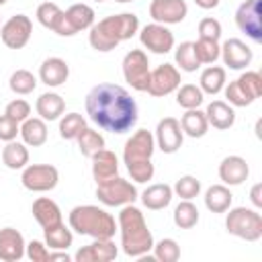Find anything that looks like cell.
Segmentation results:
<instances>
[{"label": "cell", "mask_w": 262, "mask_h": 262, "mask_svg": "<svg viewBox=\"0 0 262 262\" xmlns=\"http://www.w3.org/2000/svg\"><path fill=\"white\" fill-rule=\"evenodd\" d=\"M199 37L201 39L219 41V37H221V23L217 18H213V16L201 18V23H199Z\"/></svg>", "instance_id": "f6af8a7d"}, {"label": "cell", "mask_w": 262, "mask_h": 262, "mask_svg": "<svg viewBox=\"0 0 262 262\" xmlns=\"http://www.w3.org/2000/svg\"><path fill=\"white\" fill-rule=\"evenodd\" d=\"M20 133V123L10 119L8 115H0V141H12Z\"/></svg>", "instance_id": "7dc6e473"}, {"label": "cell", "mask_w": 262, "mask_h": 262, "mask_svg": "<svg viewBox=\"0 0 262 262\" xmlns=\"http://www.w3.org/2000/svg\"><path fill=\"white\" fill-rule=\"evenodd\" d=\"M20 137L25 145L41 147L47 141V125L41 117H29L20 123Z\"/></svg>", "instance_id": "83f0119b"}, {"label": "cell", "mask_w": 262, "mask_h": 262, "mask_svg": "<svg viewBox=\"0 0 262 262\" xmlns=\"http://www.w3.org/2000/svg\"><path fill=\"white\" fill-rule=\"evenodd\" d=\"M90 160H92V176H94V182L96 184L119 176V160H117L115 151H111V149L104 147V149L96 151Z\"/></svg>", "instance_id": "7402d4cb"}, {"label": "cell", "mask_w": 262, "mask_h": 262, "mask_svg": "<svg viewBox=\"0 0 262 262\" xmlns=\"http://www.w3.org/2000/svg\"><path fill=\"white\" fill-rule=\"evenodd\" d=\"M68 76H70V66L61 57H47L39 68V80L49 88L61 86L68 80Z\"/></svg>", "instance_id": "603a6c76"}, {"label": "cell", "mask_w": 262, "mask_h": 262, "mask_svg": "<svg viewBox=\"0 0 262 262\" xmlns=\"http://www.w3.org/2000/svg\"><path fill=\"white\" fill-rule=\"evenodd\" d=\"M33 33V23L27 14H14L10 16L2 29H0V39L8 49H23Z\"/></svg>", "instance_id": "4fadbf2b"}, {"label": "cell", "mask_w": 262, "mask_h": 262, "mask_svg": "<svg viewBox=\"0 0 262 262\" xmlns=\"http://www.w3.org/2000/svg\"><path fill=\"white\" fill-rule=\"evenodd\" d=\"M25 256L33 262H49V250H47V244L39 242V239H33L27 244L25 248Z\"/></svg>", "instance_id": "bcb514c9"}, {"label": "cell", "mask_w": 262, "mask_h": 262, "mask_svg": "<svg viewBox=\"0 0 262 262\" xmlns=\"http://www.w3.org/2000/svg\"><path fill=\"white\" fill-rule=\"evenodd\" d=\"M225 86V68L221 66H209L201 72V78H199V88L203 90V94H219Z\"/></svg>", "instance_id": "4dcf8cb0"}, {"label": "cell", "mask_w": 262, "mask_h": 262, "mask_svg": "<svg viewBox=\"0 0 262 262\" xmlns=\"http://www.w3.org/2000/svg\"><path fill=\"white\" fill-rule=\"evenodd\" d=\"M203 100H205V94L196 84H182L176 88V102L184 111L186 108H199L203 104Z\"/></svg>", "instance_id": "8d00e7d4"}, {"label": "cell", "mask_w": 262, "mask_h": 262, "mask_svg": "<svg viewBox=\"0 0 262 262\" xmlns=\"http://www.w3.org/2000/svg\"><path fill=\"white\" fill-rule=\"evenodd\" d=\"M94 2H104V0H94Z\"/></svg>", "instance_id": "db71d44e"}, {"label": "cell", "mask_w": 262, "mask_h": 262, "mask_svg": "<svg viewBox=\"0 0 262 262\" xmlns=\"http://www.w3.org/2000/svg\"><path fill=\"white\" fill-rule=\"evenodd\" d=\"M139 41L141 45L151 51V53H168L174 49V35L166 25L160 23H149L139 31Z\"/></svg>", "instance_id": "9a60e30c"}, {"label": "cell", "mask_w": 262, "mask_h": 262, "mask_svg": "<svg viewBox=\"0 0 262 262\" xmlns=\"http://www.w3.org/2000/svg\"><path fill=\"white\" fill-rule=\"evenodd\" d=\"M31 211H33L35 221H37L43 229L61 223V209H59V205H57L55 201H51L49 196H39V199H35Z\"/></svg>", "instance_id": "d4e9b609"}, {"label": "cell", "mask_w": 262, "mask_h": 262, "mask_svg": "<svg viewBox=\"0 0 262 262\" xmlns=\"http://www.w3.org/2000/svg\"><path fill=\"white\" fill-rule=\"evenodd\" d=\"M43 233H45V244L49 246V250H68L74 242V233L70 227L63 225V221L53 227L43 229Z\"/></svg>", "instance_id": "d6a6232c"}, {"label": "cell", "mask_w": 262, "mask_h": 262, "mask_svg": "<svg viewBox=\"0 0 262 262\" xmlns=\"http://www.w3.org/2000/svg\"><path fill=\"white\" fill-rule=\"evenodd\" d=\"M61 16H63V10H61L55 2H43V4L37 6V20H39L45 29L55 31V27H57V23L61 20Z\"/></svg>", "instance_id": "60d3db41"}, {"label": "cell", "mask_w": 262, "mask_h": 262, "mask_svg": "<svg viewBox=\"0 0 262 262\" xmlns=\"http://www.w3.org/2000/svg\"><path fill=\"white\" fill-rule=\"evenodd\" d=\"M172 217H174L176 227H180V229H192L199 223V209H196V205L192 201H184L182 199L176 205Z\"/></svg>", "instance_id": "e575fe53"}, {"label": "cell", "mask_w": 262, "mask_h": 262, "mask_svg": "<svg viewBox=\"0 0 262 262\" xmlns=\"http://www.w3.org/2000/svg\"><path fill=\"white\" fill-rule=\"evenodd\" d=\"M180 127H182V133L188 135V137H203L209 129V123H207V117H205V111L201 108H186L184 115L180 117Z\"/></svg>", "instance_id": "f1b7e54d"}, {"label": "cell", "mask_w": 262, "mask_h": 262, "mask_svg": "<svg viewBox=\"0 0 262 262\" xmlns=\"http://www.w3.org/2000/svg\"><path fill=\"white\" fill-rule=\"evenodd\" d=\"M156 149V139L151 135V131L147 129H137L125 143L123 149V162L131 174V180L135 182H147L154 178V164H151V156Z\"/></svg>", "instance_id": "277c9868"}, {"label": "cell", "mask_w": 262, "mask_h": 262, "mask_svg": "<svg viewBox=\"0 0 262 262\" xmlns=\"http://www.w3.org/2000/svg\"><path fill=\"white\" fill-rule=\"evenodd\" d=\"M2 164L10 170H23L29 164V149L25 143L18 141H6V145L2 147Z\"/></svg>", "instance_id": "1f68e13d"}, {"label": "cell", "mask_w": 262, "mask_h": 262, "mask_svg": "<svg viewBox=\"0 0 262 262\" xmlns=\"http://www.w3.org/2000/svg\"><path fill=\"white\" fill-rule=\"evenodd\" d=\"M51 260H66V262H70L72 256H70L66 250H53V252H49V262H51Z\"/></svg>", "instance_id": "681fc988"}, {"label": "cell", "mask_w": 262, "mask_h": 262, "mask_svg": "<svg viewBox=\"0 0 262 262\" xmlns=\"http://www.w3.org/2000/svg\"><path fill=\"white\" fill-rule=\"evenodd\" d=\"M154 139H156V145L164 154H176L182 147V141H184V133H182L180 121L174 119V117L160 119L158 121V127H156Z\"/></svg>", "instance_id": "2e32d148"}, {"label": "cell", "mask_w": 262, "mask_h": 262, "mask_svg": "<svg viewBox=\"0 0 262 262\" xmlns=\"http://www.w3.org/2000/svg\"><path fill=\"white\" fill-rule=\"evenodd\" d=\"M35 111L43 121H55L63 115L66 100L57 92H43L35 102Z\"/></svg>", "instance_id": "4316f807"}, {"label": "cell", "mask_w": 262, "mask_h": 262, "mask_svg": "<svg viewBox=\"0 0 262 262\" xmlns=\"http://www.w3.org/2000/svg\"><path fill=\"white\" fill-rule=\"evenodd\" d=\"M250 176V166L242 156H227L219 164V178L225 186H237Z\"/></svg>", "instance_id": "ffe728a7"}, {"label": "cell", "mask_w": 262, "mask_h": 262, "mask_svg": "<svg viewBox=\"0 0 262 262\" xmlns=\"http://www.w3.org/2000/svg\"><path fill=\"white\" fill-rule=\"evenodd\" d=\"M4 115H8L10 119H14L16 123H23V121L29 119V115H31V104H29L27 100H23V98H14V100H10V102L6 104Z\"/></svg>", "instance_id": "ee69618b"}, {"label": "cell", "mask_w": 262, "mask_h": 262, "mask_svg": "<svg viewBox=\"0 0 262 262\" xmlns=\"http://www.w3.org/2000/svg\"><path fill=\"white\" fill-rule=\"evenodd\" d=\"M225 217V229L227 233L246 239V242H258L262 237V215L258 209L250 207H229Z\"/></svg>", "instance_id": "8992f818"}, {"label": "cell", "mask_w": 262, "mask_h": 262, "mask_svg": "<svg viewBox=\"0 0 262 262\" xmlns=\"http://www.w3.org/2000/svg\"><path fill=\"white\" fill-rule=\"evenodd\" d=\"M25 237L14 227H2L0 229V260L4 262H16L25 256Z\"/></svg>", "instance_id": "44dd1931"}, {"label": "cell", "mask_w": 262, "mask_h": 262, "mask_svg": "<svg viewBox=\"0 0 262 262\" xmlns=\"http://www.w3.org/2000/svg\"><path fill=\"white\" fill-rule=\"evenodd\" d=\"M250 201L254 203L256 209L262 207V184H260V182H256V184L252 186V190H250Z\"/></svg>", "instance_id": "c3c4849f"}, {"label": "cell", "mask_w": 262, "mask_h": 262, "mask_svg": "<svg viewBox=\"0 0 262 262\" xmlns=\"http://www.w3.org/2000/svg\"><path fill=\"white\" fill-rule=\"evenodd\" d=\"M219 57L223 59V63L229 68V70H244L252 63L254 59V51L237 37H231L227 39L223 45H221V53Z\"/></svg>", "instance_id": "ac0fdd59"}, {"label": "cell", "mask_w": 262, "mask_h": 262, "mask_svg": "<svg viewBox=\"0 0 262 262\" xmlns=\"http://www.w3.org/2000/svg\"><path fill=\"white\" fill-rule=\"evenodd\" d=\"M8 86L14 94L25 96V94H31L37 88V78L29 70H16V72H12V76L8 80Z\"/></svg>", "instance_id": "74e56055"}, {"label": "cell", "mask_w": 262, "mask_h": 262, "mask_svg": "<svg viewBox=\"0 0 262 262\" xmlns=\"http://www.w3.org/2000/svg\"><path fill=\"white\" fill-rule=\"evenodd\" d=\"M233 194L225 184H213L205 192V207L211 213H225L231 207Z\"/></svg>", "instance_id": "f546056e"}, {"label": "cell", "mask_w": 262, "mask_h": 262, "mask_svg": "<svg viewBox=\"0 0 262 262\" xmlns=\"http://www.w3.org/2000/svg\"><path fill=\"white\" fill-rule=\"evenodd\" d=\"M194 4L199 8H205V10H211L215 6H219V0H194Z\"/></svg>", "instance_id": "f907efd6"}, {"label": "cell", "mask_w": 262, "mask_h": 262, "mask_svg": "<svg viewBox=\"0 0 262 262\" xmlns=\"http://www.w3.org/2000/svg\"><path fill=\"white\" fill-rule=\"evenodd\" d=\"M172 196H174L172 186L164 184V182H158V184L147 186L141 192V203H143V207H147L151 211H160V209H166L172 203Z\"/></svg>", "instance_id": "484cf974"}, {"label": "cell", "mask_w": 262, "mask_h": 262, "mask_svg": "<svg viewBox=\"0 0 262 262\" xmlns=\"http://www.w3.org/2000/svg\"><path fill=\"white\" fill-rule=\"evenodd\" d=\"M117 227L121 231V248L129 258H143L154 248V235L143 219V213L131 203L123 205Z\"/></svg>", "instance_id": "7a4b0ae2"}, {"label": "cell", "mask_w": 262, "mask_h": 262, "mask_svg": "<svg viewBox=\"0 0 262 262\" xmlns=\"http://www.w3.org/2000/svg\"><path fill=\"white\" fill-rule=\"evenodd\" d=\"M6 2H8V0H0V6H2V4H6Z\"/></svg>", "instance_id": "816d5d0a"}, {"label": "cell", "mask_w": 262, "mask_h": 262, "mask_svg": "<svg viewBox=\"0 0 262 262\" xmlns=\"http://www.w3.org/2000/svg\"><path fill=\"white\" fill-rule=\"evenodd\" d=\"M174 59H176V66L182 72H196L201 68V61H199V57L194 53L192 41H182L174 51Z\"/></svg>", "instance_id": "d590c367"}, {"label": "cell", "mask_w": 262, "mask_h": 262, "mask_svg": "<svg viewBox=\"0 0 262 262\" xmlns=\"http://www.w3.org/2000/svg\"><path fill=\"white\" fill-rule=\"evenodd\" d=\"M235 25L254 43L262 41V0H244L235 10Z\"/></svg>", "instance_id": "7c38bea8"}, {"label": "cell", "mask_w": 262, "mask_h": 262, "mask_svg": "<svg viewBox=\"0 0 262 262\" xmlns=\"http://www.w3.org/2000/svg\"><path fill=\"white\" fill-rule=\"evenodd\" d=\"M223 90L231 106H250L262 96V76L258 72H244L237 80L223 86Z\"/></svg>", "instance_id": "52a82bcc"}, {"label": "cell", "mask_w": 262, "mask_h": 262, "mask_svg": "<svg viewBox=\"0 0 262 262\" xmlns=\"http://www.w3.org/2000/svg\"><path fill=\"white\" fill-rule=\"evenodd\" d=\"M68 221L72 231L80 235H88L92 239H108V237H115V231H117L115 217L96 205L74 207L70 211Z\"/></svg>", "instance_id": "5b68a950"}, {"label": "cell", "mask_w": 262, "mask_h": 262, "mask_svg": "<svg viewBox=\"0 0 262 262\" xmlns=\"http://www.w3.org/2000/svg\"><path fill=\"white\" fill-rule=\"evenodd\" d=\"M86 113L92 123L111 133H127L139 119L135 98L123 86L111 82L96 84L86 94Z\"/></svg>", "instance_id": "6da1fadb"}, {"label": "cell", "mask_w": 262, "mask_h": 262, "mask_svg": "<svg viewBox=\"0 0 262 262\" xmlns=\"http://www.w3.org/2000/svg\"><path fill=\"white\" fill-rule=\"evenodd\" d=\"M20 182L31 192H47L57 186L59 172L51 164H27L23 168Z\"/></svg>", "instance_id": "30bf717a"}, {"label": "cell", "mask_w": 262, "mask_h": 262, "mask_svg": "<svg viewBox=\"0 0 262 262\" xmlns=\"http://www.w3.org/2000/svg\"><path fill=\"white\" fill-rule=\"evenodd\" d=\"M115 2H131V0H115Z\"/></svg>", "instance_id": "f5cc1de1"}, {"label": "cell", "mask_w": 262, "mask_h": 262, "mask_svg": "<svg viewBox=\"0 0 262 262\" xmlns=\"http://www.w3.org/2000/svg\"><path fill=\"white\" fill-rule=\"evenodd\" d=\"M205 117H207V123L219 131H225L229 127H233L235 123V111L229 102L225 100H213L207 104L205 108Z\"/></svg>", "instance_id": "cb8c5ba5"}, {"label": "cell", "mask_w": 262, "mask_h": 262, "mask_svg": "<svg viewBox=\"0 0 262 262\" xmlns=\"http://www.w3.org/2000/svg\"><path fill=\"white\" fill-rule=\"evenodd\" d=\"M76 141H78L80 154L86 156V158H92L96 151L104 149V137H102L98 131L90 129V127H84V129L80 131V135L76 137Z\"/></svg>", "instance_id": "836d02e7"}, {"label": "cell", "mask_w": 262, "mask_h": 262, "mask_svg": "<svg viewBox=\"0 0 262 262\" xmlns=\"http://www.w3.org/2000/svg\"><path fill=\"white\" fill-rule=\"evenodd\" d=\"M192 45H194V53H196L201 66H203V63H215V61L219 59V53H221L219 41L201 39V37H199V41H192Z\"/></svg>", "instance_id": "f35d334b"}, {"label": "cell", "mask_w": 262, "mask_h": 262, "mask_svg": "<svg viewBox=\"0 0 262 262\" xmlns=\"http://www.w3.org/2000/svg\"><path fill=\"white\" fill-rule=\"evenodd\" d=\"M119 254V248L115 246L113 237L108 239H94L88 246H82L76 254L74 260L76 262H111L115 260Z\"/></svg>", "instance_id": "d6986e66"}, {"label": "cell", "mask_w": 262, "mask_h": 262, "mask_svg": "<svg viewBox=\"0 0 262 262\" xmlns=\"http://www.w3.org/2000/svg\"><path fill=\"white\" fill-rule=\"evenodd\" d=\"M92 25H94V10H92V6L78 2V4H72L68 10H63V16L57 23L53 33H57L61 37H72V35H76L80 31L90 29Z\"/></svg>", "instance_id": "8fae6325"}, {"label": "cell", "mask_w": 262, "mask_h": 262, "mask_svg": "<svg viewBox=\"0 0 262 262\" xmlns=\"http://www.w3.org/2000/svg\"><path fill=\"white\" fill-rule=\"evenodd\" d=\"M96 196L106 207H123L137 201V188L129 180L115 176L111 180L96 184Z\"/></svg>", "instance_id": "ba28073f"}, {"label": "cell", "mask_w": 262, "mask_h": 262, "mask_svg": "<svg viewBox=\"0 0 262 262\" xmlns=\"http://www.w3.org/2000/svg\"><path fill=\"white\" fill-rule=\"evenodd\" d=\"M154 258L160 262H176L180 258V246L172 237H164L158 244H154Z\"/></svg>", "instance_id": "b9f144b4"}, {"label": "cell", "mask_w": 262, "mask_h": 262, "mask_svg": "<svg viewBox=\"0 0 262 262\" xmlns=\"http://www.w3.org/2000/svg\"><path fill=\"white\" fill-rule=\"evenodd\" d=\"M172 190H174L180 199H184V201H192V199L199 196V192H201V180L194 178V176H190V174L180 176V178L174 182Z\"/></svg>", "instance_id": "7bdbcfd3"}, {"label": "cell", "mask_w": 262, "mask_h": 262, "mask_svg": "<svg viewBox=\"0 0 262 262\" xmlns=\"http://www.w3.org/2000/svg\"><path fill=\"white\" fill-rule=\"evenodd\" d=\"M180 86V70L172 63H162L156 70L149 72V82H147V94L151 96H168Z\"/></svg>", "instance_id": "5bb4252c"}, {"label": "cell", "mask_w": 262, "mask_h": 262, "mask_svg": "<svg viewBox=\"0 0 262 262\" xmlns=\"http://www.w3.org/2000/svg\"><path fill=\"white\" fill-rule=\"evenodd\" d=\"M149 59L147 53L143 49H131L129 53H125L123 57V76L125 82L137 90V92H145L147 90V82H149Z\"/></svg>", "instance_id": "9c48e42d"}, {"label": "cell", "mask_w": 262, "mask_h": 262, "mask_svg": "<svg viewBox=\"0 0 262 262\" xmlns=\"http://www.w3.org/2000/svg\"><path fill=\"white\" fill-rule=\"evenodd\" d=\"M86 127V119L80 113H68L59 119V135L63 139H76Z\"/></svg>", "instance_id": "ab89813d"}, {"label": "cell", "mask_w": 262, "mask_h": 262, "mask_svg": "<svg viewBox=\"0 0 262 262\" xmlns=\"http://www.w3.org/2000/svg\"><path fill=\"white\" fill-rule=\"evenodd\" d=\"M139 31V18L133 12H121L106 16L90 27L88 43L96 51H113L121 41L131 39Z\"/></svg>", "instance_id": "3957f363"}, {"label": "cell", "mask_w": 262, "mask_h": 262, "mask_svg": "<svg viewBox=\"0 0 262 262\" xmlns=\"http://www.w3.org/2000/svg\"><path fill=\"white\" fill-rule=\"evenodd\" d=\"M188 6L184 0H151L149 16L160 25H178L186 18Z\"/></svg>", "instance_id": "e0dca14e"}]
</instances>
